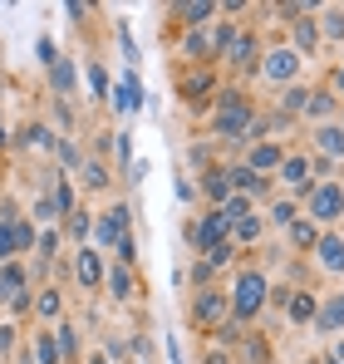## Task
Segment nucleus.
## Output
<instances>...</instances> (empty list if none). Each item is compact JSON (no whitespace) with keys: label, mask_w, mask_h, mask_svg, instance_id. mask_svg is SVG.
<instances>
[{"label":"nucleus","mask_w":344,"mask_h":364,"mask_svg":"<svg viewBox=\"0 0 344 364\" xmlns=\"http://www.w3.org/2000/svg\"><path fill=\"white\" fill-rule=\"evenodd\" d=\"M251 123H256V109H251V99H246V94H236V89L217 94V114H212V133H217V138L241 143Z\"/></svg>","instance_id":"1"},{"label":"nucleus","mask_w":344,"mask_h":364,"mask_svg":"<svg viewBox=\"0 0 344 364\" xmlns=\"http://www.w3.org/2000/svg\"><path fill=\"white\" fill-rule=\"evenodd\" d=\"M271 301V281L256 271V266H241L236 271V286H231V315L236 320H256Z\"/></svg>","instance_id":"2"},{"label":"nucleus","mask_w":344,"mask_h":364,"mask_svg":"<svg viewBox=\"0 0 344 364\" xmlns=\"http://www.w3.org/2000/svg\"><path fill=\"white\" fill-rule=\"evenodd\" d=\"M305 217H310L315 227H325V232H330V227L344 217V187H340V182H335V178H330V182H315V187L305 192Z\"/></svg>","instance_id":"3"},{"label":"nucleus","mask_w":344,"mask_h":364,"mask_svg":"<svg viewBox=\"0 0 344 364\" xmlns=\"http://www.w3.org/2000/svg\"><path fill=\"white\" fill-rule=\"evenodd\" d=\"M222 315H231V296L227 291L207 286V291L192 296V320H197L202 330H222Z\"/></svg>","instance_id":"4"},{"label":"nucleus","mask_w":344,"mask_h":364,"mask_svg":"<svg viewBox=\"0 0 344 364\" xmlns=\"http://www.w3.org/2000/svg\"><path fill=\"white\" fill-rule=\"evenodd\" d=\"M128 222H133V212L118 202V207H109L99 222H94V251H114L123 237H128Z\"/></svg>","instance_id":"5"},{"label":"nucleus","mask_w":344,"mask_h":364,"mask_svg":"<svg viewBox=\"0 0 344 364\" xmlns=\"http://www.w3.org/2000/svg\"><path fill=\"white\" fill-rule=\"evenodd\" d=\"M177 94L187 99V109H207V99H217V74H212V69L177 74Z\"/></svg>","instance_id":"6"},{"label":"nucleus","mask_w":344,"mask_h":364,"mask_svg":"<svg viewBox=\"0 0 344 364\" xmlns=\"http://www.w3.org/2000/svg\"><path fill=\"white\" fill-rule=\"evenodd\" d=\"M295 74H300V55H295L290 45L271 50V55H266V64H261V79H266V84H281V89H286Z\"/></svg>","instance_id":"7"},{"label":"nucleus","mask_w":344,"mask_h":364,"mask_svg":"<svg viewBox=\"0 0 344 364\" xmlns=\"http://www.w3.org/2000/svg\"><path fill=\"white\" fill-rule=\"evenodd\" d=\"M104 271H109L104 266V251H94V246H79L74 251V276H79L84 291H99L104 286Z\"/></svg>","instance_id":"8"},{"label":"nucleus","mask_w":344,"mask_h":364,"mask_svg":"<svg viewBox=\"0 0 344 364\" xmlns=\"http://www.w3.org/2000/svg\"><path fill=\"white\" fill-rule=\"evenodd\" d=\"M276 173H281V182H286L295 197H305V192L315 187V178H310V158H305V153H300V158H295V153H286V163H281Z\"/></svg>","instance_id":"9"},{"label":"nucleus","mask_w":344,"mask_h":364,"mask_svg":"<svg viewBox=\"0 0 344 364\" xmlns=\"http://www.w3.org/2000/svg\"><path fill=\"white\" fill-rule=\"evenodd\" d=\"M290 50H295L300 60H310V55H320V25H315L310 15H300V20H290Z\"/></svg>","instance_id":"10"},{"label":"nucleus","mask_w":344,"mask_h":364,"mask_svg":"<svg viewBox=\"0 0 344 364\" xmlns=\"http://www.w3.org/2000/svg\"><path fill=\"white\" fill-rule=\"evenodd\" d=\"M281 163H286V148H281V143H266V138L251 143V153H246V168H251L256 178H261V173H276Z\"/></svg>","instance_id":"11"},{"label":"nucleus","mask_w":344,"mask_h":364,"mask_svg":"<svg viewBox=\"0 0 344 364\" xmlns=\"http://www.w3.org/2000/svg\"><path fill=\"white\" fill-rule=\"evenodd\" d=\"M104 281H109L114 301H138V296H148V286H143L128 266H109V271H104Z\"/></svg>","instance_id":"12"},{"label":"nucleus","mask_w":344,"mask_h":364,"mask_svg":"<svg viewBox=\"0 0 344 364\" xmlns=\"http://www.w3.org/2000/svg\"><path fill=\"white\" fill-rule=\"evenodd\" d=\"M168 15L182 25V30H202V25H212L217 5H212V0H187V5H172Z\"/></svg>","instance_id":"13"},{"label":"nucleus","mask_w":344,"mask_h":364,"mask_svg":"<svg viewBox=\"0 0 344 364\" xmlns=\"http://www.w3.org/2000/svg\"><path fill=\"white\" fill-rule=\"evenodd\" d=\"M20 296H30V276L20 261H5L0 266V301H20Z\"/></svg>","instance_id":"14"},{"label":"nucleus","mask_w":344,"mask_h":364,"mask_svg":"<svg viewBox=\"0 0 344 364\" xmlns=\"http://www.w3.org/2000/svg\"><path fill=\"white\" fill-rule=\"evenodd\" d=\"M256 55H261L256 35H251V30H236V40H231V50L222 55V60H227L231 69H251V64H256Z\"/></svg>","instance_id":"15"},{"label":"nucleus","mask_w":344,"mask_h":364,"mask_svg":"<svg viewBox=\"0 0 344 364\" xmlns=\"http://www.w3.org/2000/svg\"><path fill=\"white\" fill-rule=\"evenodd\" d=\"M315 148H320V158H344V123L335 119V123H320L315 128Z\"/></svg>","instance_id":"16"},{"label":"nucleus","mask_w":344,"mask_h":364,"mask_svg":"<svg viewBox=\"0 0 344 364\" xmlns=\"http://www.w3.org/2000/svg\"><path fill=\"white\" fill-rule=\"evenodd\" d=\"M315 256H320V266H325V271H344V237H340V232H320Z\"/></svg>","instance_id":"17"},{"label":"nucleus","mask_w":344,"mask_h":364,"mask_svg":"<svg viewBox=\"0 0 344 364\" xmlns=\"http://www.w3.org/2000/svg\"><path fill=\"white\" fill-rule=\"evenodd\" d=\"M340 104H335V89H310L305 99V119H320V123H335Z\"/></svg>","instance_id":"18"},{"label":"nucleus","mask_w":344,"mask_h":364,"mask_svg":"<svg viewBox=\"0 0 344 364\" xmlns=\"http://www.w3.org/2000/svg\"><path fill=\"white\" fill-rule=\"evenodd\" d=\"M114 109H118V114H138V109H143V84H138V74H133V69H128V74H123V84H118Z\"/></svg>","instance_id":"19"},{"label":"nucleus","mask_w":344,"mask_h":364,"mask_svg":"<svg viewBox=\"0 0 344 364\" xmlns=\"http://www.w3.org/2000/svg\"><path fill=\"white\" fill-rule=\"evenodd\" d=\"M197 192H207V197H212V207H222V202L231 197V173H227V168H207Z\"/></svg>","instance_id":"20"},{"label":"nucleus","mask_w":344,"mask_h":364,"mask_svg":"<svg viewBox=\"0 0 344 364\" xmlns=\"http://www.w3.org/2000/svg\"><path fill=\"white\" fill-rule=\"evenodd\" d=\"M305 99H310V89H305V84H286V89H281V119H300V114H305Z\"/></svg>","instance_id":"21"},{"label":"nucleus","mask_w":344,"mask_h":364,"mask_svg":"<svg viewBox=\"0 0 344 364\" xmlns=\"http://www.w3.org/2000/svg\"><path fill=\"white\" fill-rule=\"evenodd\" d=\"M315 25H320V40H344V5H325Z\"/></svg>","instance_id":"22"},{"label":"nucleus","mask_w":344,"mask_h":364,"mask_svg":"<svg viewBox=\"0 0 344 364\" xmlns=\"http://www.w3.org/2000/svg\"><path fill=\"white\" fill-rule=\"evenodd\" d=\"M79 178H84V187H89V192H99V187H109V163H104V158H84Z\"/></svg>","instance_id":"23"},{"label":"nucleus","mask_w":344,"mask_h":364,"mask_svg":"<svg viewBox=\"0 0 344 364\" xmlns=\"http://www.w3.org/2000/svg\"><path fill=\"white\" fill-rule=\"evenodd\" d=\"M315 325L320 330H335V325H344V296H330V301L315 310Z\"/></svg>","instance_id":"24"},{"label":"nucleus","mask_w":344,"mask_h":364,"mask_svg":"<svg viewBox=\"0 0 344 364\" xmlns=\"http://www.w3.org/2000/svg\"><path fill=\"white\" fill-rule=\"evenodd\" d=\"M35 237H40L35 222H30V217H15V256H30V251H35Z\"/></svg>","instance_id":"25"},{"label":"nucleus","mask_w":344,"mask_h":364,"mask_svg":"<svg viewBox=\"0 0 344 364\" xmlns=\"http://www.w3.org/2000/svg\"><path fill=\"white\" fill-rule=\"evenodd\" d=\"M64 232L74 237V242H84V237H94V212H69V222H64Z\"/></svg>","instance_id":"26"},{"label":"nucleus","mask_w":344,"mask_h":364,"mask_svg":"<svg viewBox=\"0 0 344 364\" xmlns=\"http://www.w3.org/2000/svg\"><path fill=\"white\" fill-rule=\"evenodd\" d=\"M261 232H266V222H261V217L251 212V217H241V222L231 227V246H236V242H256Z\"/></svg>","instance_id":"27"},{"label":"nucleus","mask_w":344,"mask_h":364,"mask_svg":"<svg viewBox=\"0 0 344 364\" xmlns=\"http://www.w3.org/2000/svg\"><path fill=\"white\" fill-rule=\"evenodd\" d=\"M55 350H59V360H74L79 355V330L74 325H59L55 330Z\"/></svg>","instance_id":"28"},{"label":"nucleus","mask_w":344,"mask_h":364,"mask_svg":"<svg viewBox=\"0 0 344 364\" xmlns=\"http://www.w3.org/2000/svg\"><path fill=\"white\" fill-rule=\"evenodd\" d=\"M217 212H222V217H227L231 227H236L241 217H251V197H241V192H231V197L222 202V207H217Z\"/></svg>","instance_id":"29"},{"label":"nucleus","mask_w":344,"mask_h":364,"mask_svg":"<svg viewBox=\"0 0 344 364\" xmlns=\"http://www.w3.org/2000/svg\"><path fill=\"white\" fill-rule=\"evenodd\" d=\"M290 242H295V246H310V251H315V242H320V227H315L310 217H300V222L290 227Z\"/></svg>","instance_id":"30"},{"label":"nucleus","mask_w":344,"mask_h":364,"mask_svg":"<svg viewBox=\"0 0 344 364\" xmlns=\"http://www.w3.org/2000/svg\"><path fill=\"white\" fill-rule=\"evenodd\" d=\"M50 74H55V89L69 99V94H74V64H69V60L59 64V60H55V64H50Z\"/></svg>","instance_id":"31"},{"label":"nucleus","mask_w":344,"mask_h":364,"mask_svg":"<svg viewBox=\"0 0 344 364\" xmlns=\"http://www.w3.org/2000/svg\"><path fill=\"white\" fill-rule=\"evenodd\" d=\"M55 212H59V217H69V212H74V182H69V178L55 182Z\"/></svg>","instance_id":"32"},{"label":"nucleus","mask_w":344,"mask_h":364,"mask_svg":"<svg viewBox=\"0 0 344 364\" xmlns=\"http://www.w3.org/2000/svg\"><path fill=\"white\" fill-rule=\"evenodd\" d=\"M84 74H89V89H94V99L104 104V94H109V74H104V64L89 60V69H84Z\"/></svg>","instance_id":"33"},{"label":"nucleus","mask_w":344,"mask_h":364,"mask_svg":"<svg viewBox=\"0 0 344 364\" xmlns=\"http://www.w3.org/2000/svg\"><path fill=\"white\" fill-rule=\"evenodd\" d=\"M271 222H276V227H295V222H300V202H276V207H271Z\"/></svg>","instance_id":"34"},{"label":"nucleus","mask_w":344,"mask_h":364,"mask_svg":"<svg viewBox=\"0 0 344 364\" xmlns=\"http://www.w3.org/2000/svg\"><path fill=\"white\" fill-rule=\"evenodd\" d=\"M315 310H320V301L305 291V296H295V301H290V320H315Z\"/></svg>","instance_id":"35"},{"label":"nucleus","mask_w":344,"mask_h":364,"mask_svg":"<svg viewBox=\"0 0 344 364\" xmlns=\"http://www.w3.org/2000/svg\"><path fill=\"white\" fill-rule=\"evenodd\" d=\"M231 251H236V246H231V242H217V246H207V251H202V261H207L212 271H222V266H227V261H231Z\"/></svg>","instance_id":"36"},{"label":"nucleus","mask_w":344,"mask_h":364,"mask_svg":"<svg viewBox=\"0 0 344 364\" xmlns=\"http://www.w3.org/2000/svg\"><path fill=\"white\" fill-rule=\"evenodd\" d=\"M35 251H40V261H55V251H59V232L55 227H45V232L35 237Z\"/></svg>","instance_id":"37"},{"label":"nucleus","mask_w":344,"mask_h":364,"mask_svg":"<svg viewBox=\"0 0 344 364\" xmlns=\"http://www.w3.org/2000/svg\"><path fill=\"white\" fill-rule=\"evenodd\" d=\"M55 158L64 163V168H84V153H79L69 138H59V143H55Z\"/></svg>","instance_id":"38"},{"label":"nucleus","mask_w":344,"mask_h":364,"mask_svg":"<svg viewBox=\"0 0 344 364\" xmlns=\"http://www.w3.org/2000/svg\"><path fill=\"white\" fill-rule=\"evenodd\" d=\"M35 310H40L45 320H59V310H64V301H59V291H40V301H35Z\"/></svg>","instance_id":"39"},{"label":"nucleus","mask_w":344,"mask_h":364,"mask_svg":"<svg viewBox=\"0 0 344 364\" xmlns=\"http://www.w3.org/2000/svg\"><path fill=\"white\" fill-rule=\"evenodd\" d=\"M35 350H40V364H59V350H55V335H40V340H35Z\"/></svg>","instance_id":"40"},{"label":"nucleus","mask_w":344,"mask_h":364,"mask_svg":"<svg viewBox=\"0 0 344 364\" xmlns=\"http://www.w3.org/2000/svg\"><path fill=\"white\" fill-rule=\"evenodd\" d=\"M172 192H177V202H197V197H202V192H197V182L182 178V173H177V187H172Z\"/></svg>","instance_id":"41"},{"label":"nucleus","mask_w":344,"mask_h":364,"mask_svg":"<svg viewBox=\"0 0 344 364\" xmlns=\"http://www.w3.org/2000/svg\"><path fill=\"white\" fill-rule=\"evenodd\" d=\"M114 153L123 158V163H133V133L123 128V133H114Z\"/></svg>","instance_id":"42"},{"label":"nucleus","mask_w":344,"mask_h":364,"mask_svg":"<svg viewBox=\"0 0 344 364\" xmlns=\"http://www.w3.org/2000/svg\"><path fill=\"white\" fill-rule=\"evenodd\" d=\"M148 173H153V168H148V158H133V163H128V182H133V187H143Z\"/></svg>","instance_id":"43"},{"label":"nucleus","mask_w":344,"mask_h":364,"mask_svg":"<svg viewBox=\"0 0 344 364\" xmlns=\"http://www.w3.org/2000/svg\"><path fill=\"white\" fill-rule=\"evenodd\" d=\"M35 50H40V60H45V64H55V60H59V50H55V40H40V45H35Z\"/></svg>","instance_id":"44"},{"label":"nucleus","mask_w":344,"mask_h":364,"mask_svg":"<svg viewBox=\"0 0 344 364\" xmlns=\"http://www.w3.org/2000/svg\"><path fill=\"white\" fill-rule=\"evenodd\" d=\"M246 360H251V364H266V345H256V340H251V345H246Z\"/></svg>","instance_id":"45"},{"label":"nucleus","mask_w":344,"mask_h":364,"mask_svg":"<svg viewBox=\"0 0 344 364\" xmlns=\"http://www.w3.org/2000/svg\"><path fill=\"white\" fill-rule=\"evenodd\" d=\"M10 345H15V330H10V325H0V350H10Z\"/></svg>","instance_id":"46"},{"label":"nucleus","mask_w":344,"mask_h":364,"mask_svg":"<svg viewBox=\"0 0 344 364\" xmlns=\"http://www.w3.org/2000/svg\"><path fill=\"white\" fill-rule=\"evenodd\" d=\"M335 89H340V94H344V64H340V69H335Z\"/></svg>","instance_id":"47"},{"label":"nucleus","mask_w":344,"mask_h":364,"mask_svg":"<svg viewBox=\"0 0 344 364\" xmlns=\"http://www.w3.org/2000/svg\"><path fill=\"white\" fill-rule=\"evenodd\" d=\"M89 364H109V360H104V355H94V360H89Z\"/></svg>","instance_id":"48"},{"label":"nucleus","mask_w":344,"mask_h":364,"mask_svg":"<svg viewBox=\"0 0 344 364\" xmlns=\"http://www.w3.org/2000/svg\"><path fill=\"white\" fill-rule=\"evenodd\" d=\"M0 148H5V123H0Z\"/></svg>","instance_id":"49"}]
</instances>
